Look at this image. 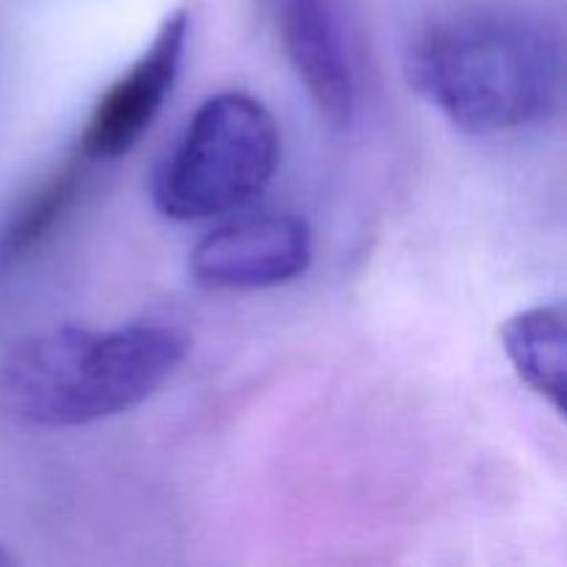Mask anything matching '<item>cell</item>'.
<instances>
[{"mask_svg": "<svg viewBox=\"0 0 567 567\" xmlns=\"http://www.w3.org/2000/svg\"><path fill=\"white\" fill-rule=\"evenodd\" d=\"M408 81L471 136H504L551 120L563 100V48L540 20L471 6L432 20L408 50Z\"/></svg>", "mask_w": 567, "mask_h": 567, "instance_id": "6da1fadb", "label": "cell"}, {"mask_svg": "<svg viewBox=\"0 0 567 567\" xmlns=\"http://www.w3.org/2000/svg\"><path fill=\"white\" fill-rule=\"evenodd\" d=\"M188 352L175 327H53L22 338L0 365V408L17 424L75 430L131 413L161 391Z\"/></svg>", "mask_w": 567, "mask_h": 567, "instance_id": "7a4b0ae2", "label": "cell"}, {"mask_svg": "<svg viewBox=\"0 0 567 567\" xmlns=\"http://www.w3.org/2000/svg\"><path fill=\"white\" fill-rule=\"evenodd\" d=\"M280 164V131L271 111L244 92L205 100L158 161L153 205L172 221H205L252 203Z\"/></svg>", "mask_w": 567, "mask_h": 567, "instance_id": "3957f363", "label": "cell"}, {"mask_svg": "<svg viewBox=\"0 0 567 567\" xmlns=\"http://www.w3.org/2000/svg\"><path fill=\"white\" fill-rule=\"evenodd\" d=\"M313 264V233L293 214L238 216L192 249L188 269L210 291H264L302 277Z\"/></svg>", "mask_w": 567, "mask_h": 567, "instance_id": "277c9868", "label": "cell"}, {"mask_svg": "<svg viewBox=\"0 0 567 567\" xmlns=\"http://www.w3.org/2000/svg\"><path fill=\"white\" fill-rule=\"evenodd\" d=\"M188 25L192 17L186 9L172 11L144 53L100 94L81 133V155L116 161L142 142L181 75Z\"/></svg>", "mask_w": 567, "mask_h": 567, "instance_id": "5b68a950", "label": "cell"}, {"mask_svg": "<svg viewBox=\"0 0 567 567\" xmlns=\"http://www.w3.org/2000/svg\"><path fill=\"white\" fill-rule=\"evenodd\" d=\"M282 50L321 116L343 127L358 109V83L330 0H266Z\"/></svg>", "mask_w": 567, "mask_h": 567, "instance_id": "8992f818", "label": "cell"}, {"mask_svg": "<svg viewBox=\"0 0 567 567\" xmlns=\"http://www.w3.org/2000/svg\"><path fill=\"white\" fill-rule=\"evenodd\" d=\"M504 354L520 380L537 393L554 413L565 415L567 388V336L565 305H537L509 316L502 324Z\"/></svg>", "mask_w": 567, "mask_h": 567, "instance_id": "52a82bcc", "label": "cell"}, {"mask_svg": "<svg viewBox=\"0 0 567 567\" xmlns=\"http://www.w3.org/2000/svg\"><path fill=\"white\" fill-rule=\"evenodd\" d=\"M86 164H92V161L78 153V158L66 161L64 166L50 172L6 216V221L0 225V277L9 275L33 249L42 247L44 238L61 225V219L75 205L78 194L86 183Z\"/></svg>", "mask_w": 567, "mask_h": 567, "instance_id": "ba28073f", "label": "cell"}, {"mask_svg": "<svg viewBox=\"0 0 567 567\" xmlns=\"http://www.w3.org/2000/svg\"><path fill=\"white\" fill-rule=\"evenodd\" d=\"M11 563H14V559H11V554L6 551L3 546H0V567H6V565H11Z\"/></svg>", "mask_w": 567, "mask_h": 567, "instance_id": "9c48e42d", "label": "cell"}]
</instances>
